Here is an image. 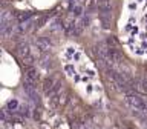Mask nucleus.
<instances>
[{"mask_svg": "<svg viewBox=\"0 0 147 129\" xmlns=\"http://www.w3.org/2000/svg\"><path fill=\"white\" fill-rule=\"evenodd\" d=\"M119 34L133 54L147 57V0H124Z\"/></svg>", "mask_w": 147, "mask_h": 129, "instance_id": "obj_1", "label": "nucleus"}, {"mask_svg": "<svg viewBox=\"0 0 147 129\" xmlns=\"http://www.w3.org/2000/svg\"><path fill=\"white\" fill-rule=\"evenodd\" d=\"M63 64L64 72L74 83L84 86V94L89 97H94L101 92V86L96 80V72L94 66L89 63V60L84 57L83 51L77 48L75 45H67L63 49Z\"/></svg>", "mask_w": 147, "mask_h": 129, "instance_id": "obj_2", "label": "nucleus"}]
</instances>
